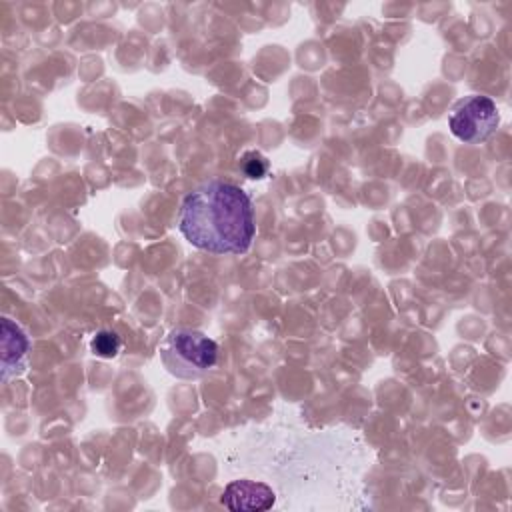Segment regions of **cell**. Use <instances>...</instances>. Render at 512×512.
Masks as SVG:
<instances>
[{
  "label": "cell",
  "mask_w": 512,
  "mask_h": 512,
  "mask_svg": "<svg viewBox=\"0 0 512 512\" xmlns=\"http://www.w3.org/2000/svg\"><path fill=\"white\" fill-rule=\"evenodd\" d=\"M176 226L200 250L242 254L256 234L254 204L240 186L218 178L208 180L182 198Z\"/></svg>",
  "instance_id": "6da1fadb"
},
{
  "label": "cell",
  "mask_w": 512,
  "mask_h": 512,
  "mask_svg": "<svg viewBox=\"0 0 512 512\" xmlns=\"http://www.w3.org/2000/svg\"><path fill=\"white\" fill-rule=\"evenodd\" d=\"M160 358L172 376L192 380L216 366L218 344L204 332L174 328L160 344Z\"/></svg>",
  "instance_id": "7a4b0ae2"
},
{
  "label": "cell",
  "mask_w": 512,
  "mask_h": 512,
  "mask_svg": "<svg viewBox=\"0 0 512 512\" xmlns=\"http://www.w3.org/2000/svg\"><path fill=\"white\" fill-rule=\"evenodd\" d=\"M500 124L496 102L484 94H470L452 106L448 114L450 132L464 144H480L488 140Z\"/></svg>",
  "instance_id": "3957f363"
},
{
  "label": "cell",
  "mask_w": 512,
  "mask_h": 512,
  "mask_svg": "<svg viewBox=\"0 0 512 512\" xmlns=\"http://www.w3.org/2000/svg\"><path fill=\"white\" fill-rule=\"evenodd\" d=\"M274 500V490L254 480H234L222 494V504L232 512H264L272 508Z\"/></svg>",
  "instance_id": "277c9868"
},
{
  "label": "cell",
  "mask_w": 512,
  "mask_h": 512,
  "mask_svg": "<svg viewBox=\"0 0 512 512\" xmlns=\"http://www.w3.org/2000/svg\"><path fill=\"white\" fill-rule=\"evenodd\" d=\"M28 338L24 330L10 318H2V382L16 376L26 366Z\"/></svg>",
  "instance_id": "5b68a950"
},
{
  "label": "cell",
  "mask_w": 512,
  "mask_h": 512,
  "mask_svg": "<svg viewBox=\"0 0 512 512\" xmlns=\"http://www.w3.org/2000/svg\"><path fill=\"white\" fill-rule=\"evenodd\" d=\"M122 348H124L122 336L112 328H100L90 338V350L98 358H106V360L116 358L122 352Z\"/></svg>",
  "instance_id": "8992f818"
},
{
  "label": "cell",
  "mask_w": 512,
  "mask_h": 512,
  "mask_svg": "<svg viewBox=\"0 0 512 512\" xmlns=\"http://www.w3.org/2000/svg\"><path fill=\"white\" fill-rule=\"evenodd\" d=\"M238 168L242 170V174H244L246 178L260 180V178H264V176L268 174L270 164H268L266 156H262L260 152H256V150H248V152H244V154L240 156V160H238Z\"/></svg>",
  "instance_id": "52a82bcc"
}]
</instances>
